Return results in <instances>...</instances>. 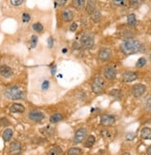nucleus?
<instances>
[{
  "mask_svg": "<svg viewBox=\"0 0 151 155\" xmlns=\"http://www.w3.org/2000/svg\"><path fill=\"white\" fill-rule=\"evenodd\" d=\"M120 50L125 56L133 55L136 53H139L143 50V44L137 39L128 38V39H125L120 45Z\"/></svg>",
  "mask_w": 151,
  "mask_h": 155,
  "instance_id": "f257e3e1",
  "label": "nucleus"
},
{
  "mask_svg": "<svg viewBox=\"0 0 151 155\" xmlns=\"http://www.w3.org/2000/svg\"><path fill=\"white\" fill-rule=\"evenodd\" d=\"M35 87L42 93H47L48 92L51 87H52V82L51 80L47 77V76H40L36 79L35 83H34Z\"/></svg>",
  "mask_w": 151,
  "mask_h": 155,
  "instance_id": "f03ea898",
  "label": "nucleus"
},
{
  "mask_svg": "<svg viewBox=\"0 0 151 155\" xmlns=\"http://www.w3.org/2000/svg\"><path fill=\"white\" fill-rule=\"evenodd\" d=\"M90 86H91L92 91L95 94H97V95L102 94L105 91V88H106L105 78H103L101 76H95V77H94L92 82H91Z\"/></svg>",
  "mask_w": 151,
  "mask_h": 155,
  "instance_id": "7ed1b4c3",
  "label": "nucleus"
},
{
  "mask_svg": "<svg viewBox=\"0 0 151 155\" xmlns=\"http://www.w3.org/2000/svg\"><path fill=\"white\" fill-rule=\"evenodd\" d=\"M23 91L22 89L18 86H11L6 88L5 90V96L12 101H19L23 98Z\"/></svg>",
  "mask_w": 151,
  "mask_h": 155,
  "instance_id": "20e7f679",
  "label": "nucleus"
},
{
  "mask_svg": "<svg viewBox=\"0 0 151 155\" xmlns=\"http://www.w3.org/2000/svg\"><path fill=\"white\" fill-rule=\"evenodd\" d=\"M80 43L85 49H92L95 46V35L90 32H85L81 36Z\"/></svg>",
  "mask_w": 151,
  "mask_h": 155,
  "instance_id": "39448f33",
  "label": "nucleus"
},
{
  "mask_svg": "<svg viewBox=\"0 0 151 155\" xmlns=\"http://www.w3.org/2000/svg\"><path fill=\"white\" fill-rule=\"evenodd\" d=\"M146 91V87L144 84H135L131 88V93L135 98H140L145 95Z\"/></svg>",
  "mask_w": 151,
  "mask_h": 155,
  "instance_id": "423d86ee",
  "label": "nucleus"
},
{
  "mask_svg": "<svg viewBox=\"0 0 151 155\" xmlns=\"http://www.w3.org/2000/svg\"><path fill=\"white\" fill-rule=\"evenodd\" d=\"M103 76L108 81H114L117 77V70L111 65H107L103 69Z\"/></svg>",
  "mask_w": 151,
  "mask_h": 155,
  "instance_id": "0eeeda50",
  "label": "nucleus"
},
{
  "mask_svg": "<svg viewBox=\"0 0 151 155\" xmlns=\"http://www.w3.org/2000/svg\"><path fill=\"white\" fill-rule=\"evenodd\" d=\"M112 58V51L108 48H103L98 52V60L102 62H107Z\"/></svg>",
  "mask_w": 151,
  "mask_h": 155,
  "instance_id": "6e6552de",
  "label": "nucleus"
},
{
  "mask_svg": "<svg viewBox=\"0 0 151 155\" xmlns=\"http://www.w3.org/2000/svg\"><path fill=\"white\" fill-rule=\"evenodd\" d=\"M86 135H87L86 128H85V127L79 128L75 132V135H74V137H73V142H74V144H79V143L83 142L84 140L85 139V137H86Z\"/></svg>",
  "mask_w": 151,
  "mask_h": 155,
  "instance_id": "1a4fd4ad",
  "label": "nucleus"
},
{
  "mask_svg": "<svg viewBox=\"0 0 151 155\" xmlns=\"http://www.w3.org/2000/svg\"><path fill=\"white\" fill-rule=\"evenodd\" d=\"M138 76H139L138 73L133 72V71H127L122 74L121 81L123 83H132V82L138 79Z\"/></svg>",
  "mask_w": 151,
  "mask_h": 155,
  "instance_id": "9d476101",
  "label": "nucleus"
},
{
  "mask_svg": "<svg viewBox=\"0 0 151 155\" xmlns=\"http://www.w3.org/2000/svg\"><path fill=\"white\" fill-rule=\"evenodd\" d=\"M116 123V117L112 114H103L100 117V124L104 126H111Z\"/></svg>",
  "mask_w": 151,
  "mask_h": 155,
  "instance_id": "9b49d317",
  "label": "nucleus"
},
{
  "mask_svg": "<svg viewBox=\"0 0 151 155\" xmlns=\"http://www.w3.org/2000/svg\"><path fill=\"white\" fill-rule=\"evenodd\" d=\"M28 117L31 121L34 123H40L45 119V114L39 110H31L28 114Z\"/></svg>",
  "mask_w": 151,
  "mask_h": 155,
  "instance_id": "f8f14e48",
  "label": "nucleus"
},
{
  "mask_svg": "<svg viewBox=\"0 0 151 155\" xmlns=\"http://www.w3.org/2000/svg\"><path fill=\"white\" fill-rule=\"evenodd\" d=\"M74 12L71 8H66L61 12V19L65 22H71L73 20Z\"/></svg>",
  "mask_w": 151,
  "mask_h": 155,
  "instance_id": "ddd939ff",
  "label": "nucleus"
},
{
  "mask_svg": "<svg viewBox=\"0 0 151 155\" xmlns=\"http://www.w3.org/2000/svg\"><path fill=\"white\" fill-rule=\"evenodd\" d=\"M9 152L11 155H19L21 152V142L17 141H12L9 146Z\"/></svg>",
  "mask_w": 151,
  "mask_h": 155,
  "instance_id": "4468645a",
  "label": "nucleus"
},
{
  "mask_svg": "<svg viewBox=\"0 0 151 155\" xmlns=\"http://www.w3.org/2000/svg\"><path fill=\"white\" fill-rule=\"evenodd\" d=\"M0 75L4 78H9L13 75V70L8 65L0 66Z\"/></svg>",
  "mask_w": 151,
  "mask_h": 155,
  "instance_id": "2eb2a0df",
  "label": "nucleus"
},
{
  "mask_svg": "<svg viewBox=\"0 0 151 155\" xmlns=\"http://www.w3.org/2000/svg\"><path fill=\"white\" fill-rule=\"evenodd\" d=\"M97 9V0H87L86 5H85V10L86 12L90 14Z\"/></svg>",
  "mask_w": 151,
  "mask_h": 155,
  "instance_id": "dca6fc26",
  "label": "nucleus"
},
{
  "mask_svg": "<svg viewBox=\"0 0 151 155\" xmlns=\"http://www.w3.org/2000/svg\"><path fill=\"white\" fill-rule=\"evenodd\" d=\"M10 112H13V114H21L25 110V108L22 104L20 103H13L10 108H9Z\"/></svg>",
  "mask_w": 151,
  "mask_h": 155,
  "instance_id": "f3484780",
  "label": "nucleus"
},
{
  "mask_svg": "<svg viewBox=\"0 0 151 155\" xmlns=\"http://www.w3.org/2000/svg\"><path fill=\"white\" fill-rule=\"evenodd\" d=\"M72 5L76 10H82L84 8H85L86 0H72Z\"/></svg>",
  "mask_w": 151,
  "mask_h": 155,
  "instance_id": "a211bd4d",
  "label": "nucleus"
},
{
  "mask_svg": "<svg viewBox=\"0 0 151 155\" xmlns=\"http://www.w3.org/2000/svg\"><path fill=\"white\" fill-rule=\"evenodd\" d=\"M90 18H91V21L95 23H98L101 21V18H102V14L101 12L97 8L95 11H93L91 14H90Z\"/></svg>",
  "mask_w": 151,
  "mask_h": 155,
  "instance_id": "6ab92c4d",
  "label": "nucleus"
},
{
  "mask_svg": "<svg viewBox=\"0 0 151 155\" xmlns=\"http://www.w3.org/2000/svg\"><path fill=\"white\" fill-rule=\"evenodd\" d=\"M140 137L145 140H151V128L144 127L140 132Z\"/></svg>",
  "mask_w": 151,
  "mask_h": 155,
  "instance_id": "aec40b11",
  "label": "nucleus"
},
{
  "mask_svg": "<svg viewBox=\"0 0 151 155\" xmlns=\"http://www.w3.org/2000/svg\"><path fill=\"white\" fill-rule=\"evenodd\" d=\"M145 2V0H128V5L133 9L139 8Z\"/></svg>",
  "mask_w": 151,
  "mask_h": 155,
  "instance_id": "412c9836",
  "label": "nucleus"
},
{
  "mask_svg": "<svg viewBox=\"0 0 151 155\" xmlns=\"http://www.w3.org/2000/svg\"><path fill=\"white\" fill-rule=\"evenodd\" d=\"M127 23H128V26L133 28L135 27L136 23H137V20H136V16L134 13H131L127 16Z\"/></svg>",
  "mask_w": 151,
  "mask_h": 155,
  "instance_id": "4be33fe9",
  "label": "nucleus"
},
{
  "mask_svg": "<svg viewBox=\"0 0 151 155\" xmlns=\"http://www.w3.org/2000/svg\"><path fill=\"white\" fill-rule=\"evenodd\" d=\"M12 136H13V130L11 128H7L3 132L2 137H3L5 142H8V141H10V139L12 138Z\"/></svg>",
  "mask_w": 151,
  "mask_h": 155,
  "instance_id": "5701e85b",
  "label": "nucleus"
},
{
  "mask_svg": "<svg viewBox=\"0 0 151 155\" xmlns=\"http://www.w3.org/2000/svg\"><path fill=\"white\" fill-rule=\"evenodd\" d=\"M95 143V136L90 135V136H88V137L86 138V140L85 141L84 146H85V148L90 149V148H92V147L94 146Z\"/></svg>",
  "mask_w": 151,
  "mask_h": 155,
  "instance_id": "b1692460",
  "label": "nucleus"
},
{
  "mask_svg": "<svg viewBox=\"0 0 151 155\" xmlns=\"http://www.w3.org/2000/svg\"><path fill=\"white\" fill-rule=\"evenodd\" d=\"M47 155H63V151H62V150H61L60 147L55 146V147H52L48 150Z\"/></svg>",
  "mask_w": 151,
  "mask_h": 155,
  "instance_id": "393cba45",
  "label": "nucleus"
},
{
  "mask_svg": "<svg viewBox=\"0 0 151 155\" xmlns=\"http://www.w3.org/2000/svg\"><path fill=\"white\" fill-rule=\"evenodd\" d=\"M63 120V115L61 114H54L50 116L49 121L51 124H57Z\"/></svg>",
  "mask_w": 151,
  "mask_h": 155,
  "instance_id": "a878e982",
  "label": "nucleus"
},
{
  "mask_svg": "<svg viewBox=\"0 0 151 155\" xmlns=\"http://www.w3.org/2000/svg\"><path fill=\"white\" fill-rule=\"evenodd\" d=\"M83 154H84L83 150L80 148H76V147L69 149L67 151V155H83Z\"/></svg>",
  "mask_w": 151,
  "mask_h": 155,
  "instance_id": "bb28decb",
  "label": "nucleus"
},
{
  "mask_svg": "<svg viewBox=\"0 0 151 155\" xmlns=\"http://www.w3.org/2000/svg\"><path fill=\"white\" fill-rule=\"evenodd\" d=\"M111 4L117 8H124L128 4V0H111Z\"/></svg>",
  "mask_w": 151,
  "mask_h": 155,
  "instance_id": "cd10ccee",
  "label": "nucleus"
},
{
  "mask_svg": "<svg viewBox=\"0 0 151 155\" xmlns=\"http://www.w3.org/2000/svg\"><path fill=\"white\" fill-rule=\"evenodd\" d=\"M144 108L146 111L151 112V94L148 95L144 101Z\"/></svg>",
  "mask_w": 151,
  "mask_h": 155,
  "instance_id": "c85d7f7f",
  "label": "nucleus"
},
{
  "mask_svg": "<svg viewBox=\"0 0 151 155\" xmlns=\"http://www.w3.org/2000/svg\"><path fill=\"white\" fill-rule=\"evenodd\" d=\"M146 62H147L146 59L145 57H141V58L138 59V61H136L135 67H136V68H139V69H140V68H143L144 66H146Z\"/></svg>",
  "mask_w": 151,
  "mask_h": 155,
  "instance_id": "c756f323",
  "label": "nucleus"
},
{
  "mask_svg": "<svg viewBox=\"0 0 151 155\" xmlns=\"http://www.w3.org/2000/svg\"><path fill=\"white\" fill-rule=\"evenodd\" d=\"M33 30L35 31L36 33H41V32H43L44 30V26L42 23H40V22H35L33 24Z\"/></svg>",
  "mask_w": 151,
  "mask_h": 155,
  "instance_id": "7c9ffc66",
  "label": "nucleus"
},
{
  "mask_svg": "<svg viewBox=\"0 0 151 155\" xmlns=\"http://www.w3.org/2000/svg\"><path fill=\"white\" fill-rule=\"evenodd\" d=\"M109 95L115 98H120L122 95V92L120 89H112L111 92H109Z\"/></svg>",
  "mask_w": 151,
  "mask_h": 155,
  "instance_id": "2f4dec72",
  "label": "nucleus"
},
{
  "mask_svg": "<svg viewBox=\"0 0 151 155\" xmlns=\"http://www.w3.org/2000/svg\"><path fill=\"white\" fill-rule=\"evenodd\" d=\"M9 3L13 7H20L23 4V0H9Z\"/></svg>",
  "mask_w": 151,
  "mask_h": 155,
  "instance_id": "473e14b6",
  "label": "nucleus"
},
{
  "mask_svg": "<svg viewBox=\"0 0 151 155\" xmlns=\"http://www.w3.org/2000/svg\"><path fill=\"white\" fill-rule=\"evenodd\" d=\"M21 19H22V21L23 22H29L30 21H31V16H30V14L29 13H23L22 14V17H21Z\"/></svg>",
  "mask_w": 151,
  "mask_h": 155,
  "instance_id": "72a5a7b5",
  "label": "nucleus"
},
{
  "mask_svg": "<svg viewBox=\"0 0 151 155\" xmlns=\"http://www.w3.org/2000/svg\"><path fill=\"white\" fill-rule=\"evenodd\" d=\"M68 2V0H55V3H56L58 6L59 7H63L67 4Z\"/></svg>",
  "mask_w": 151,
  "mask_h": 155,
  "instance_id": "f704fd0d",
  "label": "nucleus"
},
{
  "mask_svg": "<svg viewBox=\"0 0 151 155\" xmlns=\"http://www.w3.org/2000/svg\"><path fill=\"white\" fill-rule=\"evenodd\" d=\"M37 44V36L35 35H33L32 36V41H31V48H34Z\"/></svg>",
  "mask_w": 151,
  "mask_h": 155,
  "instance_id": "c9c22d12",
  "label": "nucleus"
},
{
  "mask_svg": "<svg viewBox=\"0 0 151 155\" xmlns=\"http://www.w3.org/2000/svg\"><path fill=\"white\" fill-rule=\"evenodd\" d=\"M9 122L7 118H1L0 119V125H2V126H7L8 125Z\"/></svg>",
  "mask_w": 151,
  "mask_h": 155,
  "instance_id": "e433bc0d",
  "label": "nucleus"
},
{
  "mask_svg": "<svg viewBox=\"0 0 151 155\" xmlns=\"http://www.w3.org/2000/svg\"><path fill=\"white\" fill-rule=\"evenodd\" d=\"M77 23H75V22H72V25H71V27H70V30L72 31V32H74V31H76V29H77Z\"/></svg>",
  "mask_w": 151,
  "mask_h": 155,
  "instance_id": "4c0bfd02",
  "label": "nucleus"
},
{
  "mask_svg": "<svg viewBox=\"0 0 151 155\" xmlns=\"http://www.w3.org/2000/svg\"><path fill=\"white\" fill-rule=\"evenodd\" d=\"M48 45H49L50 48H52V46H53V38L52 37L48 38Z\"/></svg>",
  "mask_w": 151,
  "mask_h": 155,
  "instance_id": "58836bf2",
  "label": "nucleus"
},
{
  "mask_svg": "<svg viewBox=\"0 0 151 155\" xmlns=\"http://www.w3.org/2000/svg\"><path fill=\"white\" fill-rule=\"evenodd\" d=\"M146 155H151V145L146 149Z\"/></svg>",
  "mask_w": 151,
  "mask_h": 155,
  "instance_id": "ea45409f",
  "label": "nucleus"
},
{
  "mask_svg": "<svg viewBox=\"0 0 151 155\" xmlns=\"http://www.w3.org/2000/svg\"><path fill=\"white\" fill-rule=\"evenodd\" d=\"M122 155H131V154H130L129 152H124V153H123Z\"/></svg>",
  "mask_w": 151,
  "mask_h": 155,
  "instance_id": "a19ab883",
  "label": "nucleus"
},
{
  "mask_svg": "<svg viewBox=\"0 0 151 155\" xmlns=\"http://www.w3.org/2000/svg\"><path fill=\"white\" fill-rule=\"evenodd\" d=\"M149 60H150V61H151V52H150V54H149Z\"/></svg>",
  "mask_w": 151,
  "mask_h": 155,
  "instance_id": "79ce46f5",
  "label": "nucleus"
}]
</instances>
